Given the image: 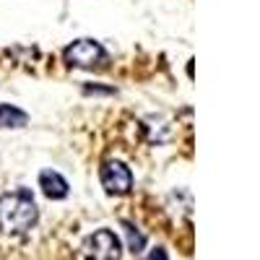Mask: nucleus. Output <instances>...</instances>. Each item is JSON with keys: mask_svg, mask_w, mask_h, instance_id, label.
<instances>
[{"mask_svg": "<svg viewBox=\"0 0 260 260\" xmlns=\"http://www.w3.org/2000/svg\"><path fill=\"white\" fill-rule=\"evenodd\" d=\"M39 221V208L29 190H16L0 198V232L21 237Z\"/></svg>", "mask_w": 260, "mask_h": 260, "instance_id": "obj_1", "label": "nucleus"}, {"mask_svg": "<svg viewBox=\"0 0 260 260\" xmlns=\"http://www.w3.org/2000/svg\"><path fill=\"white\" fill-rule=\"evenodd\" d=\"M86 260H120L122 257V242L112 229H96L86 237L83 242Z\"/></svg>", "mask_w": 260, "mask_h": 260, "instance_id": "obj_2", "label": "nucleus"}, {"mask_svg": "<svg viewBox=\"0 0 260 260\" xmlns=\"http://www.w3.org/2000/svg\"><path fill=\"white\" fill-rule=\"evenodd\" d=\"M65 62L73 65V68H102L107 62V52L99 42L94 39H78L71 47H65L62 52Z\"/></svg>", "mask_w": 260, "mask_h": 260, "instance_id": "obj_3", "label": "nucleus"}, {"mask_svg": "<svg viewBox=\"0 0 260 260\" xmlns=\"http://www.w3.org/2000/svg\"><path fill=\"white\" fill-rule=\"evenodd\" d=\"M99 180H102V187L110 195H127L130 187H133V175H130V169L122 161H115V159L102 164Z\"/></svg>", "mask_w": 260, "mask_h": 260, "instance_id": "obj_4", "label": "nucleus"}, {"mask_svg": "<svg viewBox=\"0 0 260 260\" xmlns=\"http://www.w3.org/2000/svg\"><path fill=\"white\" fill-rule=\"evenodd\" d=\"M39 187L50 201H62L65 195H68V182H65V177L52 172V169L39 172Z\"/></svg>", "mask_w": 260, "mask_h": 260, "instance_id": "obj_5", "label": "nucleus"}, {"mask_svg": "<svg viewBox=\"0 0 260 260\" xmlns=\"http://www.w3.org/2000/svg\"><path fill=\"white\" fill-rule=\"evenodd\" d=\"M29 122V115L13 104H0V127H24Z\"/></svg>", "mask_w": 260, "mask_h": 260, "instance_id": "obj_6", "label": "nucleus"}, {"mask_svg": "<svg viewBox=\"0 0 260 260\" xmlns=\"http://www.w3.org/2000/svg\"><path fill=\"white\" fill-rule=\"evenodd\" d=\"M122 226H125V234H127V247H130V252H141L143 247H146V237L130 224V221H122Z\"/></svg>", "mask_w": 260, "mask_h": 260, "instance_id": "obj_7", "label": "nucleus"}, {"mask_svg": "<svg viewBox=\"0 0 260 260\" xmlns=\"http://www.w3.org/2000/svg\"><path fill=\"white\" fill-rule=\"evenodd\" d=\"M148 260H169V255H167V250H164V247H156V250H151Z\"/></svg>", "mask_w": 260, "mask_h": 260, "instance_id": "obj_8", "label": "nucleus"}]
</instances>
